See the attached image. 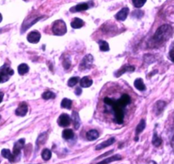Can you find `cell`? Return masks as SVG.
<instances>
[{
	"mask_svg": "<svg viewBox=\"0 0 174 164\" xmlns=\"http://www.w3.org/2000/svg\"><path fill=\"white\" fill-rule=\"evenodd\" d=\"M41 39V35L38 31H31L27 35V41L31 43H38Z\"/></svg>",
	"mask_w": 174,
	"mask_h": 164,
	"instance_id": "obj_8",
	"label": "cell"
},
{
	"mask_svg": "<svg viewBox=\"0 0 174 164\" xmlns=\"http://www.w3.org/2000/svg\"><path fill=\"white\" fill-rule=\"evenodd\" d=\"M148 164H157L156 162H154V161H151V162H150Z\"/></svg>",
	"mask_w": 174,
	"mask_h": 164,
	"instance_id": "obj_37",
	"label": "cell"
},
{
	"mask_svg": "<svg viewBox=\"0 0 174 164\" xmlns=\"http://www.w3.org/2000/svg\"><path fill=\"white\" fill-rule=\"evenodd\" d=\"M167 103L163 101H158L155 104V108H154V110H155V113L156 114L159 115L160 113H162V111L165 108Z\"/></svg>",
	"mask_w": 174,
	"mask_h": 164,
	"instance_id": "obj_15",
	"label": "cell"
},
{
	"mask_svg": "<svg viewBox=\"0 0 174 164\" xmlns=\"http://www.w3.org/2000/svg\"><path fill=\"white\" fill-rule=\"evenodd\" d=\"M62 137L65 140H71L74 137V132H73L72 130H70V129L64 130L62 132Z\"/></svg>",
	"mask_w": 174,
	"mask_h": 164,
	"instance_id": "obj_22",
	"label": "cell"
},
{
	"mask_svg": "<svg viewBox=\"0 0 174 164\" xmlns=\"http://www.w3.org/2000/svg\"><path fill=\"white\" fill-rule=\"evenodd\" d=\"M173 35V28L169 25H162L158 28L153 36V42L156 44H162L167 42Z\"/></svg>",
	"mask_w": 174,
	"mask_h": 164,
	"instance_id": "obj_1",
	"label": "cell"
},
{
	"mask_svg": "<svg viewBox=\"0 0 174 164\" xmlns=\"http://www.w3.org/2000/svg\"><path fill=\"white\" fill-rule=\"evenodd\" d=\"M100 136V133L97 131L96 130H90L87 132L86 134V137H87V140H88L90 141H95Z\"/></svg>",
	"mask_w": 174,
	"mask_h": 164,
	"instance_id": "obj_13",
	"label": "cell"
},
{
	"mask_svg": "<svg viewBox=\"0 0 174 164\" xmlns=\"http://www.w3.org/2000/svg\"><path fill=\"white\" fill-rule=\"evenodd\" d=\"M63 66H64V69L65 70H68L71 66V61L69 59H66L65 60L63 61Z\"/></svg>",
	"mask_w": 174,
	"mask_h": 164,
	"instance_id": "obj_34",
	"label": "cell"
},
{
	"mask_svg": "<svg viewBox=\"0 0 174 164\" xmlns=\"http://www.w3.org/2000/svg\"><path fill=\"white\" fill-rule=\"evenodd\" d=\"M99 45H100V49L102 52H107L110 50V47H109V44L105 41H103L100 40L99 41Z\"/></svg>",
	"mask_w": 174,
	"mask_h": 164,
	"instance_id": "obj_28",
	"label": "cell"
},
{
	"mask_svg": "<svg viewBox=\"0 0 174 164\" xmlns=\"http://www.w3.org/2000/svg\"><path fill=\"white\" fill-rule=\"evenodd\" d=\"M29 71V66L27 64H21L18 66V73L21 75H24Z\"/></svg>",
	"mask_w": 174,
	"mask_h": 164,
	"instance_id": "obj_24",
	"label": "cell"
},
{
	"mask_svg": "<svg viewBox=\"0 0 174 164\" xmlns=\"http://www.w3.org/2000/svg\"><path fill=\"white\" fill-rule=\"evenodd\" d=\"M71 121L72 119L69 115L66 113H63L58 119V124L60 127H68L71 124Z\"/></svg>",
	"mask_w": 174,
	"mask_h": 164,
	"instance_id": "obj_6",
	"label": "cell"
},
{
	"mask_svg": "<svg viewBox=\"0 0 174 164\" xmlns=\"http://www.w3.org/2000/svg\"><path fill=\"white\" fill-rule=\"evenodd\" d=\"M93 84V81L89 76H84L83 77L81 80H80V86L82 87L88 88L90 87Z\"/></svg>",
	"mask_w": 174,
	"mask_h": 164,
	"instance_id": "obj_18",
	"label": "cell"
},
{
	"mask_svg": "<svg viewBox=\"0 0 174 164\" xmlns=\"http://www.w3.org/2000/svg\"><path fill=\"white\" fill-rule=\"evenodd\" d=\"M128 13H129V9L125 7L123 9H122L121 10L118 12L117 14L115 15V18L117 20H121V21H123L127 19V17L128 15Z\"/></svg>",
	"mask_w": 174,
	"mask_h": 164,
	"instance_id": "obj_10",
	"label": "cell"
},
{
	"mask_svg": "<svg viewBox=\"0 0 174 164\" xmlns=\"http://www.w3.org/2000/svg\"><path fill=\"white\" fill-rule=\"evenodd\" d=\"M42 97L45 100H49V99H54L55 98V94L54 92H52L50 91H47L43 93L42 95Z\"/></svg>",
	"mask_w": 174,
	"mask_h": 164,
	"instance_id": "obj_30",
	"label": "cell"
},
{
	"mask_svg": "<svg viewBox=\"0 0 174 164\" xmlns=\"http://www.w3.org/2000/svg\"><path fill=\"white\" fill-rule=\"evenodd\" d=\"M135 70V67L133 65H128V66H124L122 67L120 70H118L116 74H115V75L116 77H119L120 75H123L124 73H127V72H133Z\"/></svg>",
	"mask_w": 174,
	"mask_h": 164,
	"instance_id": "obj_16",
	"label": "cell"
},
{
	"mask_svg": "<svg viewBox=\"0 0 174 164\" xmlns=\"http://www.w3.org/2000/svg\"><path fill=\"white\" fill-rule=\"evenodd\" d=\"M146 3V0H133V6L136 8H141L145 5Z\"/></svg>",
	"mask_w": 174,
	"mask_h": 164,
	"instance_id": "obj_32",
	"label": "cell"
},
{
	"mask_svg": "<svg viewBox=\"0 0 174 164\" xmlns=\"http://www.w3.org/2000/svg\"><path fill=\"white\" fill-rule=\"evenodd\" d=\"M75 93H76L77 96H80L82 94V89L80 87H77L76 89V91H75Z\"/></svg>",
	"mask_w": 174,
	"mask_h": 164,
	"instance_id": "obj_35",
	"label": "cell"
},
{
	"mask_svg": "<svg viewBox=\"0 0 174 164\" xmlns=\"http://www.w3.org/2000/svg\"><path fill=\"white\" fill-rule=\"evenodd\" d=\"M14 75V70L7 65H4L0 69V83L8 81L10 77Z\"/></svg>",
	"mask_w": 174,
	"mask_h": 164,
	"instance_id": "obj_3",
	"label": "cell"
},
{
	"mask_svg": "<svg viewBox=\"0 0 174 164\" xmlns=\"http://www.w3.org/2000/svg\"><path fill=\"white\" fill-rule=\"evenodd\" d=\"M79 78L77 76H75V77H72V78H70L69 79V81L67 82V85L68 86H70V87H72L74 86H76L77 83L79 82Z\"/></svg>",
	"mask_w": 174,
	"mask_h": 164,
	"instance_id": "obj_31",
	"label": "cell"
},
{
	"mask_svg": "<svg viewBox=\"0 0 174 164\" xmlns=\"http://www.w3.org/2000/svg\"><path fill=\"white\" fill-rule=\"evenodd\" d=\"M3 98H4V93L0 92V103L2 102V101H3Z\"/></svg>",
	"mask_w": 174,
	"mask_h": 164,
	"instance_id": "obj_36",
	"label": "cell"
},
{
	"mask_svg": "<svg viewBox=\"0 0 174 164\" xmlns=\"http://www.w3.org/2000/svg\"><path fill=\"white\" fill-rule=\"evenodd\" d=\"M27 111H28L27 104L26 103V102H21L19 105V107L17 108L16 110H15V114L17 116H20V117H24L25 115L27 113Z\"/></svg>",
	"mask_w": 174,
	"mask_h": 164,
	"instance_id": "obj_9",
	"label": "cell"
},
{
	"mask_svg": "<svg viewBox=\"0 0 174 164\" xmlns=\"http://www.w3.org/2000/svg\"><path fill=\"white\" fill-rule=\"evenodd\" d=\"M2 20H3V17H2V15L0 14V22L2 21Z\"/></svg>",
	"mask_w": 174,
	"mask_h": 164,
	"instance_id": "obj_38",
	"label": "cell"
},
{
	"mask_svg": "<svg viewBox=\"0 0 174 164\" xmlns=\"http://www.w3.org/2000/svg\"><path fill=\"white\" fill-rule=\"evenodd\" d=\"M1 154H2V156H3L4 158L8 159L10 163L15 162V156L13 155V153H11V152H10L9 149H3L2 152H1Z\"/></svg>",
	"mask_w": 174,
	"mask_h": 164,
	"instance_id": "obj_14",
	"label": "cell"
},
{
	"mask_svg": "<svg viewBox=\"0 0 174 164\" xmlns=\"http://www.w3.org/2000/svg\"><path fill=\"white\" fill-rule=\"evenodd\" d=\"M122 159V157L120 155H115L113 157H108V158L103 160L102 162L99 163L98 164H108L111 162H114V161H118V160H121Z\"/></svg>",
	"mask_w": 174,
	"mask_h": 164,
	"instance_id": "obj_23",
	"label": "cell"
},
{
	"mask_svg": "<svg viewBox=\"0 0 174 164\" xmlns=\"http://www.w3.org/2000/svg\"><path fill=\"white\" fill-rule=\"evenodd\" d=\"M47 139H48V135L46 133L41 134L39 136H38V140H37V146H40L43 144H44L45 141H47Z\"/></svg>",
	"mask_w": 174,
	"mask_h": 164,
	"instance_id": "obj_26",
	"label": "cell"
},
{
	"mask_svg": "<svg viewBox=\"0 0 174 164\" xmlns=\"http://www.w3.org/2000/svg\"><path fill=\"white\" fill-rule=\"evenodd\" d=\"M152 144L156 146V147H159L161 144H162V140L161 138L158 136V135L156 134V132L154 133V135H153V139H152Z\"/></svg>",
	"mask_w": 174,
	"mask_h": 164,
	"instance_id": "obj_25",
	"label": "cell"
},
{
	"mask_svg": "<svg viewBox=\"0 0 174 164\" xmlns=\"http://www.w3.org/2000/svg\"><path fill=\"white\" fill-rule=\"evenodd\" d=\"M172 144H174V135H173V140H172Z\"/></svg>",
	"mask_w": 174,
	"mask_h": 164,
	"instance_id": "obj_39",
	"label": "cell"
},
{
	"mask_svg": "<svg viewBox=\"0 0 174 164\" xmlns=\"http://www.w3.org/2000/svg\"><path fill=\"white\" fill-rule=\"evenodd\" d=\"M72 119L74 129H75V130H78L79 127L81 125V120H80V117H79L78 113H77V111H73L72 112Z\"/></svg>",
	"mask_w": 174,
	"mask_h": 164,
	"instance_id": "obj_11",
	"label": "cell"
},
{
	"mask_svg": "<svg viewBox=\"0 0 174 164\" xmlns=\"http://www.w3.org/2000/svg\"><path fill=\"white\" fill-rule=\"evenodd\" d=\"M88 8H89L88 4L83 3V4H79L77 5H76L74 8H72L71 11L72 12H81V11H84L88 10Z\"/></svg>",
	"mask_w": 174,
	"mask_h": 164,
	"instance_id": "obj_19",
	"label": "cell"
},
{
	"mask_svg": "<svg viewBox=\"0 0 174 164\" xmlns=\"http://www.w3.org/2000/svg\"><path fill=\"white\" fill-rule=\"evenodd\" d=\"M145 119H141V121L139 123V124H138L137 128H136V130H135V134H136V139H135V141H138L139 140V135L145 130Z\"/></svg>",
	"mask_w": 174,
	"mask_h": 164,
	"instance_id": "obj_17",
	"label": "cell"
},
{
	"mask_svg": "<svg viewBox=\"0 0 174 164\" xmlns=\"http://www.w3.org/2000/svg\"><path fill=\"white\" fill-rule=\"evenodd\" d=\"M24 146H25V139H21L15 142L14 148H13V155L15 156V158H17L20 156L21 151Z\"/></svg>",
	"mask_w": 174,
	"mask_h": 164,
	"instance_id": "obj_5",
	"label": "cell"
},
{
	"mask_svg": "<svg viewBox=\"0 0 174 164\" xmlns=\"http://www.w3.org/2000/svg\"><path fill=\"white\" fill-rule=\"evenodd\" d=\"M72 100L68 98H64L61 102V108H66V109H71L72 108Z\"/></svg>",
	"mask_w": 174,
	"mask_h": 164,
	"instance_id": "obj_27",
	"label": "cell"
},
{
	"mask_svg": "<svg viewBox=\"0 0 174 164\" xmlns=\"http://www.w3.org/2000/svg\"><path fill=\"white\" fill-rule=\"evenodd\" d=\"M115 141H116V139H115L114 137H111V138L108 139L105 141H104V142L100 143V145H98L95 147V150L99 151V150H102V149L107 147V146H111Z\"/></svg>",
	"mask_w": 174,
	"mask_h": 164,
	"instance_id": "obj_12",
	"label": "cell"
},
{
	"mask_svg": "<svg viewBox=\"0 0 174 164\" xmlns=\"http://www.w3.org/2000/svg\"><path fill=\"white\" fill-rule=\"evenodd\" d=\"M93 63H94V57L91 54L86 55L84 58L83 59L82 62H81L80 66H79V69H80L82 71L88 70H89V69L92 68Z\"/></svg>",
	"mask_w": 174,
	"mask_h": 164,
	"instance_id": "obj_4",
	"label": "cell"
},
{
	"mask_svg": "<svg viewBox=\"0 0 174 164\" xmlns=\"http://www.w3.org/2000/svg\"><path fill=\"white\" fill-rule=\"evenodd\" d=\"M116 102H117L120 107H122V108H125L131 102V97H130L129 95H128V94H122V97L116 100Z\"/></svg>",
	"mask_w": 174,
	"mask_h": 164,
	"instance_id": "obj_7",
	"label": "cell"
},
{
	"mask_svg": "<svg viewBox=\"0 0 174 164\" xmlns=\"http://www.w3.org/2000/svg\"><path fill=\"white\" fill-rule=\"evenodd\" d=\"M52 31L56 36H63L67 31V27L66 23L62 20H57L52 25Z\"/></svg>",
	"mask_w": 174,
	"mask_h": 164,
	"instance_id": "obj_2",
	"label": "cell"
},
{
	"mask_svg": "<svg viewBox=\"0 0 174 164\" xmlns=\"http://www.w3.org/2000/svg\"><path fill=\"white\" fill-rule=\"evenodd\" d=\"M51 156H52V152L49 149H44L42 152V157L44 161H49L51 158Z\"/></svg>",
	"mask_w": 174,
	"mask_h": 164,
	"instance_id": "obj_29",
	"label": "cell"
},
{
	"mask_svg": "<svg viewBox=\"0 0 174 164\" xmlns=\"http://www.w3.org/2000/svg\"><path fill=\"white\" fill-rule=\"evenodd\" d=\"M169 57L171 59V60L174 62V42L172 44L171 48H170V51H169Z\"/></svg>",
	"mask_w": 174,
	"mask_h": 164,
	"instance_id": "obj_33",
	"label": "cell"
},
{
	"mask_svg": "<svg viewBox=\"0 0 174 164\" xmlns=\"http://www.w3.org/2000/svg\"><path fill=\"white\" fill-rule=\"evenodd\" d=\"M71 26L74 29H79V28L83 27L84 26V21L83 20L79 19V18H75L71 23Z\"/></svg>",
	"mask_w": 174,
	"mask_h": 164,
	"instance_id": "obj_21",
	"label": "cell"
},
{
	"mask_svg": "<svg viewBox=\"0 0 174 164\" xmlns=\"http://www.w3.org/2000/svg\"><path fill=\"white\" fill-rule=\"evenodd\" d=\"M133 85H134L135 88H136L137 90L140 91V92H144V91H145L146 90L145 85V83L143 81V80L140 79V78L136 79Z\"/></svg>",
	"mask_w": 174,
	"mask_h": 164,
	"instance_id": "obj_20",
	"label": "cell"
}]
</instances>
